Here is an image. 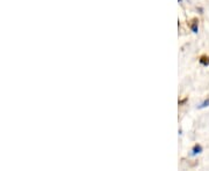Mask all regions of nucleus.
I'll return each instance as SVG.
<instances>
[{
	"label": "nucleus",
	"mask_w": 209,
	"mask_h": 171,
	"mask_svg": "<svg viewBox=\"0 0 209 171\" xmlns=\"http://www.w3.org/2000/svg\"><path fill=\"white\" fill-rule=\"evenodd\" d=\"M199 63L202 65V66H209V56L203 53L199 57Z\"/></svg>",
	"instance_id": "f03ea898"
},
{
	"label": "nucleus",
	"mask_w": 209,
	"mask_h": 171,
	"mask_svg": "<svg viewBox=\"0 0 209 171\" xmlns=\"http://www.w3.org/2000/svg\"><path fill=\"white\" fill-rule=\"evenodd\" d=\"M202 150H203L202 146H201L200 143H195V145H194V147L192 148V155H193V156H195V155H198V154L202 153Z\"/></svg>",
	"instance_id": "7ed1b4c3"
},
{
	"label": "nucleus",
	"mask_w": 209,
	"mask_h": 171,
	"mask_svg": "<svg viewBox=\"0 0 209 171\" xmlns=\"http://www.w3.org/2000/svg\"><path fill=\"white\" fill-rule=\"evenodd\" d=\"M187 26L193 32H198L199 30V19L198 17H192L191 20L187 21Z\"/></svg>",
	"instance_id": "f257e3e1"
},
{
	"label": "nucleus",
	"mask_w": 209,
	"mask_h": 171,
	"mask_svg": "<svg viewBox=\"0 0 209 171\" xmlns=\"http://www.w3.org/2000/svg\"><path fill=\"white\" fill-rule=\"evenodd\" d=\"M186 101H188V97H185L184 99H180V101H179V105H183V104H184Z\"/></svg>",
	"instance_id": "39448f33"
},
{
	"label": "nucleus",
	"mask_w": 209,
	"mask_h": 171,
	"mask_svg": "<svg viewBox=\"0 0 209 171\" xmlns=\"http://www.w3.org/2000/svg\"><path fill=\"white\" fill-rule=\"evenodd\" d=\"M207 106H209V97L207 99H205V101L198 106V109H205V108H207Z\"/></svg>",
	"instance_id": "20e7f679"
}]
</instances>
